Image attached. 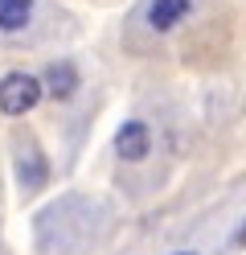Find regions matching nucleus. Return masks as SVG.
I'll list each match as a JSON object with an SVG mask.
<instances>
[{
    "label": "nucleus",
    "mask_w": 246,
    "mask_h": 255,
    "mask_svg": "<svg viewBox=\"0 0 246 255\" xmlns=\"http://www.w3.org/2000/svg\"><path fill=\"white\" fill-rule=\"evenodd\" d=\"M189 12H193V0H152V8H148V29H152V33H168L180 21H189Z\"/></svg>",
    "instance_id": "obj_4"
},
{
    "label": "nucleus",
    "mask_w": 246,
    "mask_h": 255,
    "mask_svg": "<svg viewBox=\"0 0 246 255\" xmlns=\"http://www.w3.org/2000/svg\"><path fill=\"white\" fill-rule=\"evenodd\" d=\"M16 181H21L25 194H37L49 181V161H45V152H41V144L33 136L16 140Z\"/></svg>",
    "instance_id": "obj_2"
},
{
    "label": "nucleus",
    "mask_w": 246,
    "mask_h": 255,
    "mask_svg": "<svg viewBox=\"0 0 246 255\" xmlns=\"http://www.w3.org/2000/svg\"><path fill=\"white\" fill-rule=\"evenodd\" d=\"M37 83H41V95H49V99H70V95L78 91V70L70 66V62H54Z\"/></svg>",
    "instance_id": "obj_5"
},
{
    "label": "nucleus",
    "mask_w": 246,
    "mask_h": 255,
    "mask_svg": "<svg viewBox=\"0 0 246 255\" xmlns=\"http://www.w3.org/2000/svg\"><path fill=\"white\" fill-rule=\"evenodd\" d=\"M41 103V83L33 74H21L12 70L0 78V111L4 116H25V111H33Z\"/></svg>",
    "instance_id": "obj_1"
},
{
    "label": "nucleus",
    "mask_w": 246,
    "mask_h": 255,
    "mask_svg": "<svg viewBox=\"0 0 246 255\" xmlns=\"http://www.w3.org/2000/svg\"><path fill=\"white\" fill-rule=\"evenodd\" d=\"M115 152L123 156V161H144L148 152H152V128L140 124V120H127L119 132H115Z\"/></svg>",
    "instance_id": "obj_3"
},
{
    "label": "nucleus",
    "mask_w": 246,
    "mask_h": 255,
    "mask_svg": "<svg viewBox=\"0 0 246 255\" xmlns=\"http://www.w3.org/2000/svg\"><path fill=\"white\" fill-rule=\"evenodd\" d=\"M176 255H193V251H176Z\"/></svg>",
    "instance_id": "obj_7"
},
{
    "label": "nucleus",
    "mask_w": 246,
    "mask_h": 255,
    "mask_svg": "<svg viewBox=\"0 0 246 255\" xmlns=\"http://www.w3.org/2000/svg\"><path fill=\"white\" fill-rule=\"evenodd\" d=\"M33 25V0H0V33H25Z\"/></svg>",
    "instance_id": "obj_6"
}]
</instances>
